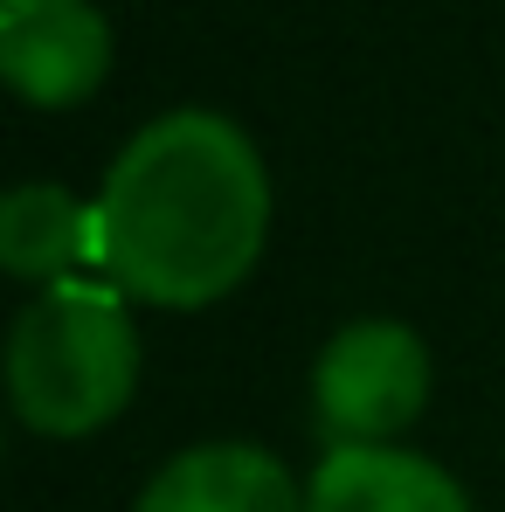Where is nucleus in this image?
Here are the masks:
<instances>
[{
	"label": "nucleus",
	"instance_id": "1",
	"mask_svg": "<svg viewBox=\"0 0 505 512\" xmlns=\"http://www.w3.org/2000/svg\"><path fill=\"white\" fill-rule=\"evenodd\" d=\"M270 236V173L222 111H167L125 139L97 187V270L146 305L229 298Z\"/></svg>",
	"mask_w": 505,
	"mask_h": 512
},
{
	"label": "nucleus",
	"instance_id": "2",
	"mask_svg": "<svg viewBox=\"0 0 505 512\" xmlns=\"http://www.w3.org/2000/svg\"><path fill=\"white\" fill-rule=\"evenodd\" d=\"M139 388V326L118 284L35 291L7 333V402L35 436H90Z\"/></svg>",
	"mask_w": 505,
	"mask_h": 512
},
{
	"label": "nucleus",
	"instance_id": "3",
	"mask_svg": "<svg viewBox=\"0 0 505 512\" xmlns=\"http://www.w3.org/2000/svg\"><path fill=\"white\" fill-rule=\"evenodd\" d=\"M429 402V346L402 319L339 326L312 367V423L333 450L395 443Z\"/></svg>",
	"mask_w": 505,
	"mask_h": 512
},
{
	"label": "nucleus",
	"instance_id": "4",
	"mask_svg": "<svg viewBox=\"0 0 505 512\" xmlns=\"http://www.w3.org/2000/svg\"><path fill=\"white\" fill-rule=\"evenodd\" d=\"M0 77L35 111H70L111 77V21L90 0H0Z\"/></svg>",
	"mask_w": 505,
	"mask_h": 512
},
{
	"label": "nucleus",
	"instance_id": "5",
	"mask_svg": "<svg viewBox=\"0 0 505 512\" xmlns=\"http://www.w3.org/2000/svg\"><path fill=\"white\" fill-rule=\"evenodd\" d=\"M139 512H305V492L263 443H194L146 478Z\"/></svg>",
	"mask_w": 505,
	"mask_h": 512
},
{
	"label": "nucleus",
	"instance_id": "6",
	"mask_svg": "<svg viewBox=\"0 0 505 512\" xmlns=\"http://www.w3.org/2000/svg\"><path fill=\"white\" fill-rule=\"evenodd\" d=\"M305 512H471V499L443 464H429L416 450L360 443V450L319 457L305 485Z\"/></svg>",
	"mask_w": 505,
	"mask_h": 512
},
{
	"label": "nucleus",
	"instance_id": "7",
	"mask_svg": "<svg viewBox=\"0 0 505 512\" xmlns=\"http://www.w3.org/2000/svg\"><path fill=\"white\" fill-rule=\"evenodd\" d=\"M97 263V201H77L56 180H28L0 201V270L14 284L56 291Z\"/></svg>",
	"mask_w": 505,
	"mask_h": 512
}]
</instances>
